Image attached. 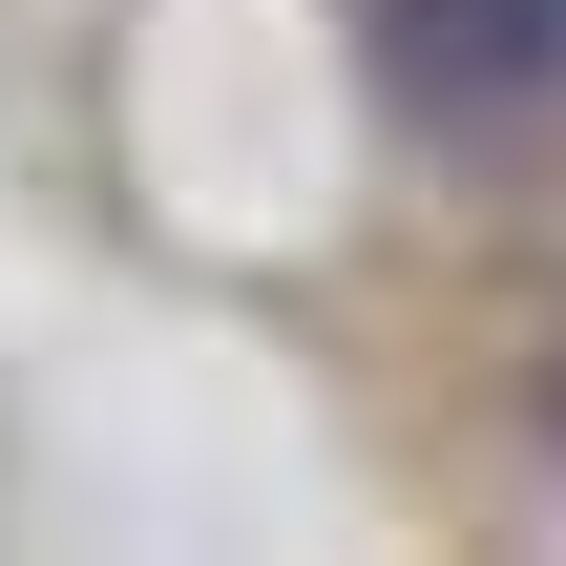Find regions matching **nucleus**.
I'll return each mask as SVG.
<instances>
[{"mask_svg":"<svg viewBox=\"0 0 566 566\" xmlns=\"http://www.w3.org/2000/svg\"><path fill=\"white\" fill-rule=\"evenodd\" d=\"M399 84L420 105H546L566 84V0H420L399 21Z\"/></svg>","mask_w":566,"mask_h":566,"instance_id":"f257e3e1","label":"nucleus"}]
</instances>
